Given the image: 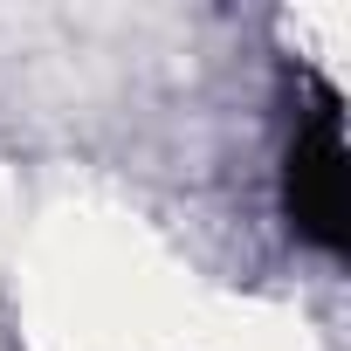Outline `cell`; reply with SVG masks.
<instances>
[{
    "instance_id": "cell-1",
    "label": "cell",
    "mask_w": 351,
    "mask_h": 351,
    "mask_svg": "<svg viewBox=\"0 0 351 351\" xmlns=\"http://www.w3.org/2000/svg\"><path fill=\"white\" fill-rule=\"evenodd\" d=\"M289 221L317 248H344V131L324 110L289 152Z\"/></svg>"
}]
</instances>
